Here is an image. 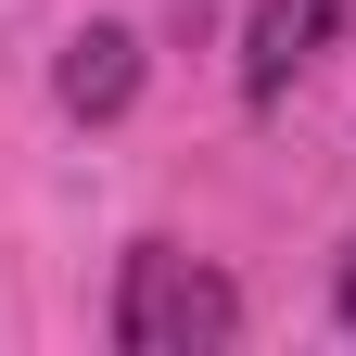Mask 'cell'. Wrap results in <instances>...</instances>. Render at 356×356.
Returning <instances> with one entry per match:
<instances>
[{"label": "cell", "mask_w": 356, "mask_h": 356, "mask_svg": "<svg viewBox=\"0 0 356 356\" xmlns=\"http://www.w3.org/2000/svg\"><path fill=\"white\" fill-rule=\"evenodd\" d=\"M229 331H242V293L216 280V267H191L178 242L127 254V280H115V343L127 356H216Z\"/></svg>", "instance_id": "cell-1"}, {"label": "cell", "mask_w": 356, "mask_h": 356, "mask_svg": "<svg viewBox=\"0 0 356 356\" xmlns=\"http://www.w3.org/2000/svg\"><path fill=\"white\" fill-rule=\"evenodd\" d=\"M331 38H343V0H254V26H242V102H280Z\"/></svg>", "instance_id": "cell-2"}, {"label": "cell", "mask_w": 356, "mask_h": 356, "mask_svg": "<svg viewBox=\"0 0 356 356\" xmlns=\"http://www.w3.org/2000/svg\"><path fill=\"white\" fill-rule=\"evenodd\" d=\"M51 102H64L76 127L127 115V102H140V38H127V26H76V38H64V64H51Z\"/></svg>", "instance_id": "cell-3"}, {"label": "cell", "mask_w": 356, "mask_h": 356, "mask_svg": "<svg viewBox=\"0 0 356 356\" xmlns=\"http://www.w3.org/2000/svg\"><path fill=\"white\" fill-rule=\"evenodd\" d=\"M331 318L356 331V242H343V267H331Z\"/></svg>", "instance_id": "cell-4"}]
</instances>
